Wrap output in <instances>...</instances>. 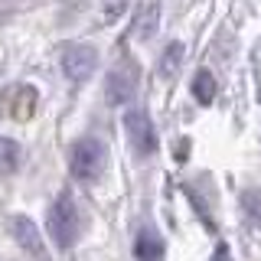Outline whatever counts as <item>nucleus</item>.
Returning <instances> with one entry per match:
<instances>
[{
  "instance_id": "obj_1",
  "label": "nucleus",
  "mask_w": 261,
  "mask_h": 261,
  "mask_svg": "<svg viewBox=\"0 0 261 261\" xmlns=\"http://www.w3.org/2000/svg\"><path fill=\"white\" fill-rule=\"evenodd\" d=\"M46 228L53 235V242L59 248H69L79 235V212H75V202H72L69 193H62L59 199H53V206L46 212Z\"/></svg>"
},
{
  "instance_id": "obj_2",
  "label": "nucleus",
  "mask_w": 261,
  "mask_h": 261,
  "mask_svg": "<svg viewBox=\"0 0 261 261\" xmlns=\"http://www.w3.org/2000/svg\"><path fill=\"white\" fill-rule=\"evenodd\" d=\"M101 160H105V150L95 137H85V141L75 144L72 150V170H75L79 179H95L98 170H101Z\"/></svg>"
},
{
  "instance_id": "obj_3",
  "label": "nucleus",
  "mask_w": 261,
  "mask_h": 261,
  "mask_svg": "<svg viewBox=\"0 0 261 261\" xmlns=\"http://www.w3.org/2000/svg\"><path fill=\"white\" fill-rule=\"evenodd\" d=\"M13 239H16V245H20L30 258H36V261H46L49 258L43 232H39V225L33 222V219H27V216H16L13 219Z\"/></svg>"
},
{
  "instance_id": "obj_4",
  "label": "nucleus",
  "mask_w": 261,
  "mask_h": 261,
  "mask_svg": "<svg viewBox=\"0 0 261 261\" xmlns=\"http://www.w3.org/2000/svg\"><path fill=\"white\" fill-rule=\"evenodd\" d=\"M95 49H88V46H69L62 53V72H65V79L69 82H85L88 75L95 72Z\"/></svg>"
},
{
  "instance_id": "obj_5",
  "label": "nucleus",
  "mask_w": 261,
  "mask_h": 261,
  "mask_svg": "<svg viewBox=\"0 0 261 261\" xmlns=\"http://www.w3.org/2000/svg\"><path fill=\"white\" fill-rule=\"evenodd\" d=\"M16 167H20V144L0 137V173H13Z\"/></svg>"
},
{
  "instance_id": "obj_6",
  "label": "nucleus",
  "mask_w": 261,
  "mask_h": 261,
  "mask_svg": "<svg viewBox=\"0 0 261 261\" xmlns=\"http://www.w3.org/2000/svg\"><path fill=\"white\" fill-rule=\"evenodd\" d=\"M127 130L134 134V141L141 144V150H147V124H144V114H134V118H127Z\"/></svg>"
}]
</instances>
